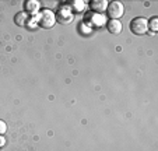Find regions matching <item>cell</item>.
Masks as SVG:
<instances>
[{
  "label": "cell",
  "mask_w": 158,
  "mask_h": 151,
  "mask_svg": "<svg viewBox=\"0 0 158 151\" xmlns=\"http://www.w3.org/2000/svg\"><path fill=\"white\" fill-rule=\"evenodd\" d=\"M34 18H35L36 23H38L42 28H45V30H51V28H53L55 24H56V15L49 9L41 10L39 14H36Z\"/></svg>",
  "instance_id": "1"
},
{
  "label": "cell",
  "mask_w": 158,
  "mask_h": 151,
  "mask_svg": "<svg viewBox=\"0 0 158 151\" xmlns=\"http://www.w3.org/2000/svg\"><path fill=\"white\" fill-rule=\"evenodd\" d=\"M130 31L134 35H146L148 32V20L146 17H136L130 21Z\"/></svg>",
  "instance_id": "2"
},
{
  "label": "cell",
  "mask_w": 158,
  "mask_h": 151,
  "mask_svg": "<svg viewBox=\"0 0 158 151\" xmlns=\"http://www.w3.org/2000/svg\"><path fill=\"white\" fill-rule=\"evenodd\" d=\"M106 15L109 20H119L125 14V6L120 2H110L106 7Z\"/></svg>",
  "instance_id": "3"
},
{
  "label": "cell",
  "mask_w": 158,
  "mask_h": 151,
  "mask_svg": "<svg viewBox=\"0 0 158 151\" xmlns=\"http://www.w3.org/2000/svg\"><path fill=\"white\" fill-rule=\"evenodd\" d=\"M56 15V21L60 24H70L74 20V13L72 11L69 6H60V9L57 10V13H55Z\"/></svg>",
  "instance_id": "4"
},
{
  "label": "cell",
  "mask_w": 158,
  "mask_h": 151,
  "mask_svg": "<svg viewBox=\"0 0 158 151\" xmlns=\"http://www.w3.org/2000/svg\"><path fill=\"white\" fill-rule=\"evenodd\" d=\"M106 17L104 14H97V13H88L85 15V24H88L89 28H98L104 24H106Z\"/></svg>",
  "instance_id": "5"
},
{
  "label": "cell",
  "mask_w": 158,
  "mask_h": 151,
  "mask_svg": "<svg viewBox=\"0 0 158 151\" xmlns=\"http://www.w3.org/2000/svg\"><path fill=\"white\" fill-rule=\"evenodd\" d=\"M24 11L27 13L28 15L35 17V15L39 14V11H41V3H39L38 0H27L24 3Z\"/></svg>",
  "instance_id": "6"
},
{
  "label": "cell",
  "mask_w": 158,
  "mask_h": 151,
  "mask_svg": "<svg viewBox=\"0 0 158 151\" xmlns=\"http://www.w3.org/2000/svg\"><path fill=\"white\" fill-rule=\"evenodd\" d=\"M108 2L106 0H93L91 2V10L97 14H104L106 11V7H108Z\"/></svg>",
  "instance_id": "7"
},
{
  "label": "cell",
  "mask_w": 158,
  "mask_h": 151,
  "mask_svg": "<svg viewBox=\"0 0 158 151\" xmlns=\"http://www.w3.org/2000/svg\"><path fill=\"white\" fill-rule=\"evenodd\" d=\"M122 23L119 20H108L106 21V30L109 31L110 34L114 35H118V34L122 32Z\"/></svg>",
  "instance_id": "8"
},
{
  "label": "cell",
  "mask_w": 158,
  "mask_h": 151,
  "mask_svg": "<svg viewBox=\"0 0 158 151\" xmlns=\"http://www.w3.org/2000/svg\"><path fill=\"white\" fill-rule=\"evenodd\" d=\"M30 18H31L30 15H28L27 13L23 10V11H20V13H17V14H15L14 23H15V25H18V27H27Z\"/></svg>",
  "instance_id": "9"
},
{
  "label": "cell",
  "mask_w": 158,
  "mask_h": 151,
  "mask_svg": "<svg viewBox=\"0 0 158 151\" xmlns=\"http://www.w3.org/2000/svg\"><path fill=\"white\" fill-rule=\"evenodd\" d=\"M69 7L72 9V11L80 13L85 9V3H84V2H80V0H73V2L69 3Z\"/></svg>",
  "instance_id": "10"
},
{
  "label": "cell",
  "mask_w": 158,
  "mask_h": 151,
  "mask_svg": "<svg viewBox=\"0 0 158 151\" xmlns=\"http://www.w3.org/2000/svg\"><path fill=\"white\" fill-rule=\"evenodd\" d=\"M151 30V32H157L158 31V17L157 15H152L148 20V31Z\"/></svg>",
  "instance_id": "11"
},
{
  "label": "cell",
  "mask_w": 158,
  "mask_h": 151,
  "mask_svg": "<svg viewBox=\"0 0 158 151\" xmlns=\"http://www.w3.org/2000/svg\"><path fill=\"white\" fill-rule=\"evenodd\" d=\"M6 132H7V124H6V122L0 119V136H3Z\"/></svg>",
  "instance_id": "12"
},
{
  "label": "cell",
  "mask_w": 158,
  "mask_h": 151,
  "mask_svg": "<svg viewBox=\"0 0 158 151\" xmlns=\"http://www.w3.org/2000/svg\"><path fill=\"white\" fill-rule=\"evenodd\" d=\"M4 144H6V139H4L3 136H0V145H2V147H3Z\"/></svg>",
  "instance_id": "13"
}]
</instances>
